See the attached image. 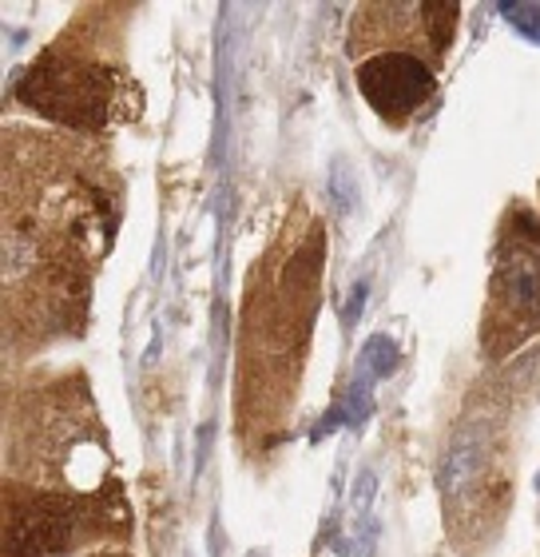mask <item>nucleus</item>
<instances>
[{"label": "nucleus", "instance_id": "20e7f679", "mask_svg": "<svg viewBox=\"0 0 540 557\" xmlns=\"http://www.w3.org/2000/svg\"><path fill=\"white\" fill-rule=\"evenodd\" d=\"M505 311L508 323H529L540 314V239H513L501 251L493 275V314Z\"/></svg>", "mask_w": 540, "mask_h": 557}, {"label": "nucleus", "instance_id": "f03ea898", "mask_svg": "<svg viewBox=\"0 0 540 557\" xmlns=\"http://www.w3.org/2000/svg\"><path fill=\"white\" fill-rule=\"evenodd\" d=\"M108 510L88 506L80 498H52V494H9V557H45L64 554L92 534L96 522ZM108 518H124V513H108Z\"/></svg>", "mask_w": 540, "mask_h": 557}, {"label": "nucleus", "instance_id": "39448f33", "mask_svg": "<svg viewBox=\"0 0 540 557\" xmlns=\"http://www.w3.org/2000/svg\"><path fill=\"white\" fill-rule=\"evenodd\" d=\"M501 12H505L508 21L517 24L525 36L540 40V9H537V4H501Z\"/></svg>", "mask_w": 540, "mask_h": 557}, {"label": "nucleus", "instance_id": "7ed1b4c3", "mask_svg": "<svg viewBox=\"0 0 540 557\" xmlns=\"http://www.w3.org/2000/svg\"><path fill=\"white\" fill-rule=\"evenodd\" d=\"M357 88L381 116L398 120L417 112L434 96V76L417 57L386 52V57H374L357 69Z\"/></svg>", "mask_w": 540, "mask_h": 557}, {"label": "nucleus", "instance_id": "f257e3e1", "mask_svg": "<svg viewBox=\"0 0 540 557\" xmlns=\"http://www.w3.org/2000/svg\"><path fill=\"white\" fill-rule=\"evenodd\" d=\"M24 104L40 108L45 116H56L76 128H100L112 112L115 76L92 60L68 57V52H48L28 69V81L21 88Z\"/></svg>", "mask_w": 540, "mask_h": 557}]
</instances>
